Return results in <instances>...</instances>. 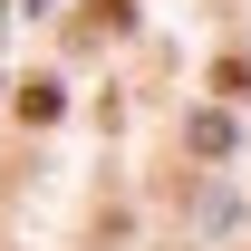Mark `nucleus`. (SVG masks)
I'll use <instances>...</instances> for the list:
<instances>
[{
	"label": "nucleus",
	"instance_id": "obj_1",
	"mask_svg": "<svg viewBox=\"0 0 251 251\" xmlns=\"http://www.w3.org/2000/svg\"><path fill=\"white\" fill-rule=\"evenodd\" d=\"M58 106H68V97H58V77H29V87H20V116H29V126H49Z\"/></svg>",
	"mask_w": 251,
	"mask_h": 251
},
{
	"label": "nucleus",
	"instance_id": "obj_2",
	"mask_svg": "<svg viewBox=\"0 0 251 251\" xmlns=\"http://www.w3.org/2000/svg\"><path fill=\"white\" fill-rule=\"evenodd\" d=\"M126 20H135V0H87V20H77V29L97 39V29H126Z\"/></svg>",
	"mask_w": 251,
	"mask_h": 251
}]
</instances>
